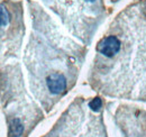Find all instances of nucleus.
<instances>
[{"mask_svg": "<svg viewBox=\"0 0 146 137\" xmlns=\"http://www.w3.org/2000/svg\"><path fill=\"white\" fill-rule=\"evenodd\" d=\"M121 49V41L116 35H109L100 41L97 46V51L105 57L111 59L116 56Z\"/></svg>", "mask_w": 146, "mask_h": 137, "instance_id": "obj_1", "label": "nucleus"}, {"mask_svg": "<svg viewBox=\"0 0 146 137\" xmlns=\"http://www.w3.org/2000/svg\"><path fill=\"white\" fill-rule=\"evenodd\" d=\"M46 86L52 94H61L66 90L68 80L62 73L53 72L46 78Z\"/></svg>", "mask_w": 146, "mask_h": 137, "instance_id": "obj_2", "label": "nucleus"}, {"mask_svg": "<svg viewBox=\"0 0 146 137\" xmlns=\"http://www.w3.org/2000/svg\"><path fill=\"white\" fill-rule=\"evenodd\" d=\"M10 127V135L14 137H19L24 132V125L19 118H13L9 124Z\"/></svg>", "mask_w": 146, "mask_h": 137, "instance_id": "obj_3", "label": "nucleus"}, {"mask_svg": "<svg viewBox=\"0 0 146 137\" xmlns=\"http://www.w3.org/2000/svg\"><path fill=\"white\" fill-rule=\"evenodd\" d=\"M102 106V101L100 98H94L89 102V108L93 111H98Z\"/></svg>", "mask_w": 146, "mask_h": 137, "instance_id": "obj_4", "label": "nucleus"}]
</instances>
